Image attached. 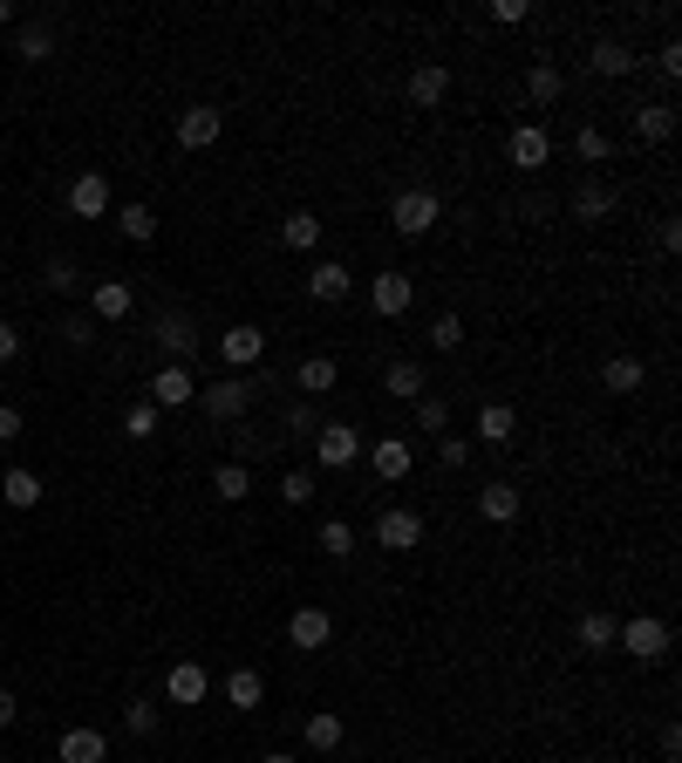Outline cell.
Returning <instances> with one entry per match:
<instances>
[{"instance_id": "obj_21", "label": "cell", "mask_w": 682, "mask_h": 763, "mask_svg": "<svg viewBox=\"0 0 682 763\" xmlns=\"http://www.w3.org/2000/svg\"><path fill=\"white\" fill-rule=\"evenodd\" d=\"M512 437H519V410L485 402V410H478V443H512Z\"/></svg>"}, {"instance_id": "obj_40", "label": "cell", "mask_w": 682, "mask_h": 763, "mask_svg": "<svg viewBox=\"0 0 682 763\" xmlns=\"http://www.w3.org/2000/svg\"><path fill=\"white\" fill-rule=\"evenodd\" d=\"M573 158H580V164H600V158H608V130L580 123V137H573Z\"/></svg>"}, {"instance_id": "obj_18", "label": "cell", "mask_w": 682, "mask_h": 763, "mask_svg": "<svg viewBox=\"0 0 682 763\" xmlns=\"http://www.w3.org/2000/svg\"><path fill=\"white\" fill-rule=\"evenodd\" d=\"M444 96H450V68H437V62H423V68L410 75V103H417V110H437V103H444Z\"/></svg>"}, {"instance_id": "obj_20", "label": "cell", "mask_w": 682, "mask_h": 763, "mask_svg": "<svg viewBox=\"0 0 682 763\" xmlns=\"http://www.w3.org/2000/svg\"><path fill=\"white\" fill-rule=\"evenodd\" d=\"M635 62H642V55H635L628 41H594V48H587V68H594V75H635Z\"/></svg>"}, {"instance_id": "obj_45", "label": "cell", "mask_w": 682, "mask_h": 763, "mask_svg": "<svg viewBox=\"0 0 682 763\" xmlns=\"http://www.w3.org/2000/svg\"><path fill=\"white\" fill-rule=\"evenodd\" d=\"M655 68H662L669 83H682V41H675V35H669L662 48H655Z\"/></svg>"}, {"instance_id": "obj_28", "label": "cell", "mask_w": 682, "mask_h": 763, "mask_svg": "<svg viewBox=\"0 0 682 763\" xmlns=\"http://www.w3.org/2000/svg\"><path fill=\"white\" fill-rule=\"evenodd\" d=\"M560 89H567V75L553 68V62H533V68H525V96H533V103H560Z\"/></svg>"}, {"instance_id": "obj_19", "label": "cell", "mask_w": 682, "mask_h": 763, "mask_svg": "<svg viewBox=\"0 0 682 763\" xmlns=\"http://www.w3.org/2000/svg\"><path fill=\"white\" fill-rule=\"evenodd\" d=\"M478 518H492V525H512V518H519V491L505 485V477H492V485L478 491Z\"/></svg>"}, {"instance_id": "obj_26", "label": "cell", "mask_w": 682, "mask_h": 763, "mask_svg": "<svg viewBox=\"0 0 682 763\" xmlns=\"http://www.w3.org/2000/svg\"><path fill=\"white\" fill-rule=\"evenodd\" d=\"M0 498H8L14 512H35V504H41V477L35 471H8V477H0Z\"/></svg>"}, {"instance_id": "obj_38", "label": "cell", "mask_w": 682, "mask_h": 763, "mask_svg": "<svg viewBox=\"0 0 682 763\" xmlns=\"http://www.w3.org/2000/svg\"><path fill=\"white\" fill-rule=\"evenodd\" d=\"M123 437H137V443L158 437V402H131V416H123Z\"/></svg>"}, {"instance_id": "obj_52", "label": "cell", "mask_w": 682, "mask_h": 763, "mask_svg": "<svg viewBox=\"0 0 682 763\" xmlns=\"http://www.w3.org/2000/svg\"><path fill=\"white\" fill-rule=\"evenodd\" d=\"M266 763H300V756H266Z\"/></svg>"}, {"instance_id": "obj_12", "label": "cell", "mask_w": 682, "mask_h": 763, "mask_svg": "<svg viewBox=\"0 0 682 763\" xmlns=\"http://www.w3.org/2000/svg\"><path fill=\"white\" fill-rule=\"evenodd\" d=\"M287 641H294V648H308V654L335 641V621H327V606H300V614L287 621Z\"/></svg>"}, {"instance_id": "obj_15", "label": "cell", "mask_w": 682, "mask_h": 763, "mask_svg": "<svg viewBox=\"0 0 682 763\" xmlns=\"http://www.w3.org/2000/svg\"><path fill=\"white\" fill-rule=\"evenodd\" d=\"M505 150H512V164H519V171H540V164L553 158V137L540 130V123H519V130H512V143H505Z\"/></svg>"}, {"instance_id": "obj_8", "label": "cell", "mask_w": 682, "mask_h": 763, "mask_svg": "<svg viewBox=\"0 0 682 763\" xmlns=\"http://www.w3.org/2000/svg\"><path fill=\"white\" fill-rule=\"evenodd\" d=\"M369 300H375V314H383V321H396V314H410L417 287H410V273H375L369 279Z\"/></svg>"}, {"instance_id": "obj_37", "label": "cell", "mask_w": 682, "mask_h": 763, "mask_svg": "<svg viewBox=\"0 0 682 763\" xmlns=\"http://www.w3.org/2000/svg\"><path fill=\"white\" fill-rule=\"evenodd\" d=\"M417 429L444 437V429H450V402H444V396H417Z\"/></svg>"}, {"instance_id": "obj_35", "label": "cell", "mask_w": 682, "mask_h": 763, "mask_svg": "<svg viewBox=\"0 0 682 763\" xmlns=\"http://www.w3.org/2000/svg\"><path fill=\"white\" fill-rule=\"evenodd\" d=\"M308 750H342V716L335 709H314L308 716Z\"/></svg>"}, {"instance_id": "obj_4", "label": "cell", "mask_w": 682, "mask_h": 763, "mask_svg": "<svg viewBox=\"0 0 682 763\" xmlns=\"http://www.w3.org/2000/svg\"><path fill=\"white\" fill-rule=\"evenodd\" d=\"M362 456V429L356 423H321L314 429V464L321 471H348Z\"/></svg>"}, {"instance_id": "obj_17", "label": "cell", "mask_w": 682, "mask_h": 763, "mask_svg": "<svg viewBox=\"0 0 682 763\" xmlns=\"http://www.w3.org/2000/svg\"><path fill=\"white\" fill-rule=\"evenodd\" d=\"M62 763H110V743H103V729H69L62 743H55Z\"/></svg>"}, {"instance_id": "obj_51", "label": "cell", "mask_w": 682, "mask_h": 763, "mask_svg": "<svg viewBox=\"0 0 682 763\" xmlns=\"http://www.w3.org/2000/svg\"><path fill=\"white\" fill-rule=\"evenodd\" d=\"M8 21H14V8H8V0H0V28H8Z\"/></svg>"}, {"instance_id": "obj_27", "label": "cell", "mask_w": 682, "mask_h": 763, "mask_svg": "<svg viewBox=\"0 0 682 763\" xmlns=\"http://www.w3.org/2000/svg\"><path fill=\"white\" fill-rule=\"evenodd\" d=\"M260 696H266L260 668H233V675H225V702H233V709H260Z\"/></svg>"}, {"instance_id": "obj_34", "label": "cell", "mask_w": 682, "mask_h": 763, "mask_svg": "<svg viewBox=\"0 0 682 763\" xmlns=\"http://www.w3.org/2000/svg\"><path fill=\"white\" fill-rule=\"evenodd\" d=\"M116 233H123V239H137V246H144V239H158V212H150V205H123V212H116Z\"/></svg>"}, {"instance_id": "obj_24", "label": "cell", "mask_w": 682, "mask_h": 763, "mask_svg": "<svg viewBox=\"0 0 682 763\" xmlns=\"http://www.w3.org/2000/svg\"><path fill=\"white\" fill-rule=\"evenodd\" d=\"M164 696L171 702H206V668H198V661H178V668L164 675Z\"/></svg>"}, {"instance_id": "obj_41", "label": "cell", "mask_w": 682, "mask_h": 763, "mask_svg": "<svg viewBox=\"0 0 682 763\" xmlns=\"http://www.w3.org/2000/svg\"><path fill=\"white\" fill-rule=\"evenodd\" d=\"M431 348H444V354L464 348V321H458V314H437V321H431Z\"/></svg>"}, {"instance_id": "obj_9", "label": "cell", "mask_w": 682, "mask_h": 763, "mask_svg": "<svg viewBox=\"0 0 682 763\" xmlns=\"http://www.w3.org/2000/svg\"><path fill=\"white\" fill-rule=\"evenodd\" d=\"M69 212H75V218H103V212H110V177H103V171H83V177L69 185Z\"/></svg>"}, {"instance_id": "obj_47", "label": "cell", "mask_w": 682, "mask_h": 763, "mask_svg": "<svg viewBox=\"0 0 682 763\" xmlns=\"http://www.w3.org/2000/svg\"><path fill=\"white\" fill-rule=\"evenodd\" d=\"M48 287L69 293V287H75V266H69V260H55V266H48Z\"/></svg>"}, {"instance_id": "obj_23", "label": "cell", "mask_w": 682, "mask_h": 763, "mask_svg": "<svg viewBox=\"0 0 682 763\" xmlns=\"http://www.w3.org/2000/svg\"><path fill=\"white\" fill-rule=\"evenodd\" d=\"M131 308H137L131 279H96V321H123Z\"/></svg>"}, {"instance_id": "obj_5", "label": "cell", "mask_w": 682, "mask_h": 763, "mask_svg": "<svg viewBox=\"0 0 682 763\" xmlns=\"http://www.w3.org/2000/svg\"><path fill=\"white\" fill-rule=\"evenodd\" d=\"M375 546H383V552H410V546H423V512H410V504H389V512L375 518Z\"/></svg>"}, {"instance_id": "obj_32", "label": "cell", "mask_w": 682, "mask_h": 763, "mask_svg": "<svg viewBox=\"0 0 682 763\" xmlns=\"http://www.w3.org/2000/svg\"><path fill=\"white\" fill-rule=\"evenodd\" d=\"M281 239H287L294 252H314V246H321V218H314V212H287Z\"/></svg>"}, {"instance_id": "obj_30", "label": "cell", "mask_w": 682, "mask_h": 763, "mask_svg": "<svg viewBox=\"0 0 682 763\" xmlns=\"http://www.w3.org/2000/svg\"><path fill=\"white\" fill-rule=\"evenodd\" d=\"M615 212V191L608 185H580L573 191V218H587V225H600V218H608Z\"/></svg>"}, {"instance_id": "obj_49", "label": "cell", "mask_w": 682, "mask_h": 763, "mask_svg": "<svg viewBox=\"0 0 682 763\" xmlns=\"http://www.w3.org/2000/svg\"><path fill=\"white\" fill-rule=\"evenodd\" d=\"M14 354H21V335H14L8 321H0V362H14Z\"/></svg>"}, {"instance_id": "obj_13", "label": "cell", "mask_w": 682, "mask_h": 763, "mask_svg": "<svg viewBox=\"0 0 682 763\" xmlns=\"http://www.w3.org/2000/svg\"><path fill=\"white\" fill-rule=\"evenodd\" d=\"M150 335L164 341L171 362H191V354H198V327H191V314H158V327H150Z\"/></svg>"}, {"instance_id": "obj_48", "label": "cell", "mask_w": 682, "mask_h": 763, "mask_svg": "<svg viewBox=\"0 0 682 763\" xmlns=\"http://www.w3.org/2000/svg\"><path fill=\"white\" fill-rule=\"evenodd\" d=\"M21 437V410H8V402H0V443H14Z\"/></svg>"}, {"instance_id": "obj_31", "label": "cell", "mask_w": 682, "mask_h": 763, "mask_svg": "<svg viewBox=\"0 0 682 763\" xmlns=\"http://www.w3.org/2000/svg\"><path fill=\"white\" fill-rule=\"evenodd\" d=\"M615 627H621L615 614H580V627H573V641L600 654V648H615Z\"/></svg>"}, {"instance_id": "obj_25", "label": "cell", "mask_w": 682, "mask_h": 763, "mask_svg": "<svg viewBox=\"0 0 682 763\" xmlns=\"http://www.w3.org/2000/svg\"><path fill=\"white\" fill-rule=\"evenodd\" d=\"M635 137H642V143H669V137H675V110H669V103H642V110H635Z\"/></svg>"}, {"instance_id": "obj_50", "label": "cell", "mask_w": 682, "mask_h": 763, "mask_svg": "<svg viewBox=\"0 0 682 763\" xmlns=\"http://www.w3.org/2000/svg\"><path fill=\"white\" fill-rule=\"evenodd\" d=\"M14 716H21V702H14V696H8V689H0V729H8V723H14Z\"/></svg>"}, {"instance_id": "obj_10", "label": "cell", "mask_w": 682, "mask_h": 763, "mask_svg": "<svg viewBox=\"0 0 682 763\" xmlns=\"http://www.w3.org/2000/svg\"><path fill=\"white\" fill-rule=\"evenodd\" d=\"M219 354H225L233 368L266 362V327H225V335H219Z\"/></svg>"}, {"instance_id": "obj_14", "label": "cell", "mask_w": 682, "mask_h": 763, "mask_svg": "<svg viewBox=\"0 0 682 763\" xmlns=\"http://www.w3.org/2000/svg\"><path fill=\"white\" fill-rule=\"evenodd\" d=\"M348 287H356V273H348L342 260H321V266L308 273V293L321 300V308H335V300H348Z\"/></svg>"}, {"instance_id": "obj_7", "label": "cell", "mask_w": 682, "mask_h": 763, "mask_svg": "<svg viewBox=\"0 0 682 763\" xmlns=\"http://www.w3.org/2000/svg\"><path fill=\"white\" fill-rule=\"evenodd\" d=\"M219 130H225V110H212V103H191V110L178 116V143H185V150H212Z\"/></svg>"}, {"instance_id": "obj_11", "label": "cell", "mask_w": 682, "mask_h": 763, "mask_svg": "<svg viewBox=\"0 0 682 763\" xmlns=\"http://www.w3.org/2000/svg\"><path fill=\"white\" fill-rule=\"evenodd\" d=\"M369 464H375V477H383V485H402L417 456H410V443H402V437H375V443H369Z\"/></svg>"}, {"instance_id": "obj_16", "label": "cell", "mask_w": 682, "mask_h": 763, "mask_svg": "<svg viewBox=\"0 0 682 763\" xmlns=\"http://www.w3.org/2000/svg\"><path fill=\"white\" fill-rule=\"evenodd\" d=\"M335 382H342V368L327 362V354H308V362L294 368V389H300V396H314V402H321V396H335Z\"/></svg>"}, {"instance_id": "obj_46", "label": "cell", "mask_w": 682, "mask_h": 763, "mask_svg": "<svg viewBox=\"0 0 682 763\" xmlns=\"http://www.w3.org/2000/svg\"><path fill=\"white\" fill-rule=\"evenodd\" d=\"M437 456H444L450 471H458V464H471V443H464V437H444V443H437Z\"/></svg>"}, {"instance_id": "obj_43", "label": "cell", "mask_w": 682, "mask_h": 763, "mask_svg": "<svg viewBox=\"0 0 682 763\" xmlns=\"http://www.w3.org/2000/svg\"><path fill=\"white\" fill-rule=\"evenodd\" d=\"M281 498H287V504H308V498H314V471H287V477H281Z\"/></svg>"}, {"instance_id": "obj_36", "label": "cell", "mask_w": 682, "mask_h": 763, "mask_svg": "<svg viewBox=\"0 0 682 763\" xmlns=\"http://www.w3.org/2000/svg\"><path fill=\"white\" fill-rule=\"evenodd\" d=\"M14 55L21 62H48V55H55V35H48V28H21L14 35Z\"/></svg>"}, {"instance_id": "obj_44", "label": "cell", "mask_w": 682, "mask_h": 763, "mask_svg": "<svg viewBox=\"0 0 682 763\" xmlns=\"http://www.w3.org/2000/svg\"><path fill=\"white\" fill-rule=\"evenodd\" d=\"M123 729H131V736H150V729H158V709H150V702H131V709H123Z\"/></svg>"}, {"instance_id": "obj_6", "label": "cell", "mask_w": 682, "mask_h": 763, "mask_svg": "<svg viewBox=\"0 0 682 763\" xmlns=\"http://www.w3.org/2000/svg\"><path fill=\"white\" fill-rule=\"evenodd\" d=\"M191 396H198V382H191L185 362H164L158 375H150V402H158V410H185Z\"/></svg>"}, {"instance_id": "obj_22", "label": "cell", "mask_w": 682, "mask_h": 763, "mask_svg": "<svg viewBox=\"0 0 682 763\" xmlns=\"http://www.w3.org/2000/svg\"><path fill=\"white\" fill-rule=\"evenodd\" d=\"M642 382H648V368L635 362V354H615V362L600 368V389H608V396H635Z\"/></svg>"}, {"instance_id": "obj_39", "label": "cell", "mask_w": 682, "mask_h": 763, "mask_svg": "<svg viewBox=\"0 0 682 763\" xmlns=\"http://www.w3.org/2000/svg\"><path fill=\"white\" fill-rule=\"evenodd\" d=\"M314 546H321L327 559H348V552H356V531H348L342 518H327V525H321V539H314Z\"/></svg>"}, {"instance_id": "obj_33", "label": "cell", "mask_w": 682, "mask_h": 763, "mask_svg": "<svg viewBox=\"0 0 682 763\" xmlns=\"http://www.w3.org/2000/svg\"><path fill=\"white\" fill-rule=\"evenodd\" d=\"M246 491H252V471H246V464H219V471H212V498L239 504Z\"/></svg>"}, {"instance_id": "obj_42", "label": "cell", "mask_w": 682, "mask_h": 763, "mask_svg": "<svg viewBox=\"0 0 682 763\" xmlns=\"http://www.w3.org/2000/svg\"><path fill=\"white\" fill-rule=\"evenodd\" d=\"M281 423H287V437H300V443H314V429H321V416L308 410V402H294V410H287Z\"/></svg>"}, {"instance_id": "obj_1", "label": "cell", "mask_w": 682, "mask_h": 763, "mask_svg": "<svg viewBox=\"0 0 682 763\" xmlns=\"http://www.w3.org/2000/svg\"><path fill=\"white\" fill-rule=\"evenodd\" d=\"M266 389V375H225V382H206L191 402H206V416L212 423H239L246 410H252V396Z\"/></svg>"}, {"instance_id": "obj_29", "label": "cell", "mask_w": 682, "mask_h": 763, "mask_svg": "<svg viewBox=\"0 0 682 763\" xmlns=\"http://www.w3.org/2000/svg\"><path fill=\"white\" fill-rule=\"evenodd\" d=\"M383 389H389L396 402H417V396H423V368H417V362H389V368H383Z\"/></svg>"}, {"instance_id": "obj_3", "label": "cell", "mask_w": 682, "mask_h": 763, "mask_svg": "<svg viewBox=\"0 0 682 763\" xmlns=\"http://www.w3.org/2000/svg\"><path fill=\"white\" fill-rule=\"evenodd\" d=\"M615 641H621L628 654H635L642 668H655V661L669 654V627L655 621V614H635V621H621V627H615Z\"/></svg>"}, {"instance_id": "obj_2", "label": "cell", "mask_w": 682, "mask_h": 763, "mask_svg": "<svg viewBox=\"0 0 682 763\" xmlns=\"http://www.w3.org/2000/svg\"><path fill=\"white\" fill-rule=\"evenodd\" d=\"M437 218H444V198L437 191H396V205H389V225L402 239H423V233H437Z\"/></svg>"}]
</instances>
